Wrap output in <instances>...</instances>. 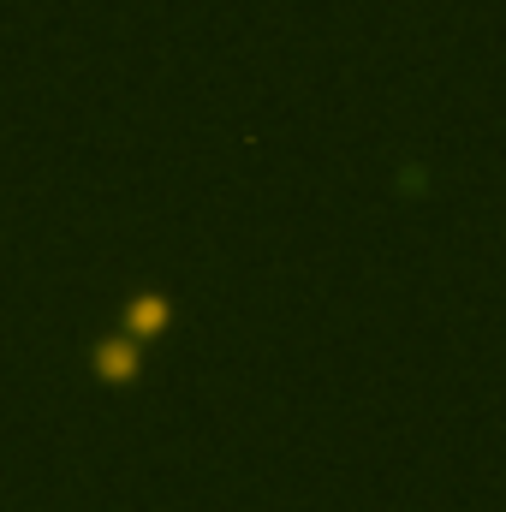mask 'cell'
<instances>
[{
    "label": "cell",
    "mask_w": 506,
    "mask_h": 512,
    "mask_svg": "<svg viewBox=\"0 0 506 512\" xmlns=\"http://www.w3.org/2000/svg\"><path fill=\"white\" fill-rule=\"evenodd\" d=\"M90 382L108 387V393H126V387L143 382V364H149V346L131 334V328H108L90 340Z\"/></svg>",
    "instance_id": "6da1fadb"
},
{
    "label": "cell",
    "mask_w": 506,
    "mask_h": 512,
    "mask_svg": "<svg viewBox=\"0 0 506 512\" xmlns=\"http://www.w3.org/2000/svg\"><path fill=\"white\" fill-rule=\"evenodd\" d=\"M120 328H131L143 346L167 340V334L179 328V304H173V292H167V286H131L126 298H120Z\"/></svg>",
    "instance_id": "7a4b0ae2"
}]
</instances>
